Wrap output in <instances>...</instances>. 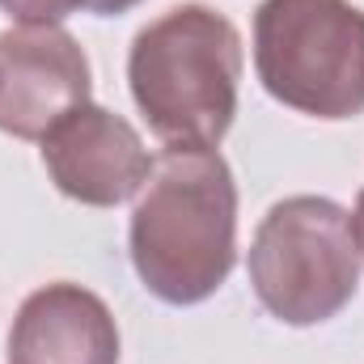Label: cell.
<instances>
[{
  "mask_svg": "<svg viewBox=\"0 0 364 364\" xmlns=\"http://www.w3.org/2000/svg\"><path fill=\"white\" fill-rule=\"evenodd\" d=\"M9 364H119L114 314L81 284H47L13 318Z\"/></svg>",
  "mask_w": 364,
  "mask_h": 364,
  "instance_id": "7",
  "label": "cell"
},
{
  "mask_svg": "<svg viewBox=\"0 0 364 364\" xmlns=\"http://www.w3.org/2000/svg\"><path fill=\"white\" fill-rule=\"evenodd\" d=\"M132 267L166 305L208 301L237 263V182L216 149H166L132 208Z\"/></svg>",
  "mask_w": 364,
  "mask_h": 364,
  "instance_id": "1",
  "label": "cell"
},
{
  "mask_svg": "<svg viewBox=\"0 0 364 364\" xmlns=\"http://www.w3.org/2000/svg\"><path fill=\"white\" fill-rule=\"evenodd\" d=\"M93 73L64 26H13L0 34V132L43 140L90 102Z\"/></svg>",
  "mask_w": 364,
  "mask_h": 364,
  "instance_id": "5",
  "label": "cell"
},
{
  "mask_svg": "<svg viewBox=\"0 0 364 364\" xmlns=\"http://www.w3.org/2000/svg\"><path fill=\"white\" fill-rule=\"evenodd\" d=\"M0 9L17 26H60L68 13L81 9V0H0Z\"/></svg>",
  "mask_w": 364,
  "mask_h": 364,
  "instance_id": "8",
  "label": "cell"
},
{
  "mask_svg": "<svg viewBox=\"0 0 364 364\" xmlns=\"http://www.w3.org/2000/svg\"><path fill=\"white\" fill-rule=\"evenodd\" d=\"M352 229H356V246H360V259H364V191L356 199V212H352Z\"/></svg>",
  "mask_w": 364,
  "mask_h": 364,
  "instance_id": "10",
  "label": "cell"
},
{
  "mask_svg": "<svg viewBox=\"0 0 364 364\" xmlns=\"http://www.w3.org/2000/svg\"><path fill=\"white\" fill-rule=\"evenodd\" d=\"M360 284L352 212L326 195H288L272 203L250 242V288L284 326L331 322Z\"/></svg>",
  "mask_w": 364,
  "mask_h": 364,
  "instance_id": "4",
  "label": "cell"
},
{
  "mask_svg": "<svg viewBox=\"0 0 364 364\" xmlns=\"http://www.w3.org/2000/svg\"><path fill=\"white\" fill-rule=\"evenodd\" d=\"M43 166L60 195L90 208L127 203L153 174L140 132L97 102L77 106L43 136Z\"/></svg>",
  "mask_w": 364,
  "mask_h": 364,
  "instance_id": "6",
  "label": "cell"
},
{
  "mask_svg": "<svg viewBox=\"0 0 364 364\" xmlns=\"http://www.w3.org/2000/svg\"><path fill=\"white\" fill-rule=\"evenodd\" d=\"M255 73L296 114H364V9L352 0H263L255 13Z\"/></svg>",
  "mask_w": 364,
  "mask_h": 364,
  "instance_id": "3",
  "label": "cell"
},
{
  "mask_svg": "<svg viewBox=\"0 0 364 364\" xmlns=\"http://www.w3.org/2000/svg\"><path fill=\"white\" fill-rule=\"evenodd\" d=\"M237 81L242 34L208 4H178L132 38L127 85L170 149H216L237 114Z\"/></svg>",
  "mask_w": 364,
  "mask_h": 364,
  "instance_id": "2",
  "label": "cell"
},
{
  "mask_svg": "<svg viewBox=\"0 0 364 364\" xmlns=\"http://www.w3.org/2000/svg\"><path fill=\"white\" fill-rule=\"evenodd\" d=\"M140 0H81V9L93 13V17H119V13H127V9H136Z\"/></svg>",
  "mask_w": 364,
  "mask_h": 364,
  "instance_id": "9",
  "label": "cell"
}]
</instances>
